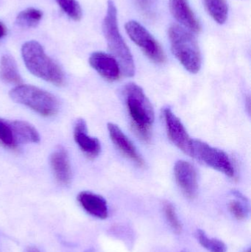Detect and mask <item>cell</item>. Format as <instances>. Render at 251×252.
Segmentation results:
<instances>
[{"mask_svg":"<svg viewBox=\"0 0 251 252\" xmlns=\"http://www.w3.org/2000/svg\"><path fill=\"white\" fill-rule=\"evenodd\" d=\"M124 93L134 130L140 139L148 142L151 138L152 127L155 121L154 110L151 103L142 89L134 83L127 84Z\"/></svg>","mask_w":251,"mask_h":252,"instance_id":"cell-1","label":"cell"},{"mask_svg":"<svg viewBox=\"0 0 251 252\" xmlns=\"http://www.w3.org/2000/svg\"><path fill=\"white\" fill-rule=\"evenodd\" d=\"M103 31L108 47L112 56L117 61L122 74L133 77L135 74V64L132 54L119 32L117 10L112 0L108 1L107 12L103 23Z\"/></svg>","mask_w":251,"mask_h":252,"instance_id":"cell-2","label":"cell"},{"mask_svg":"<svg viewBox=\"0 0 251 252\" xmlns=\"http://www.w3.org/2000/svg\"><path fill=\"white\" fill-rule=\"evenodd\" d=\"M22 56L32 75L56 86L64 84V72L61 67L46 54L39 43L35 41L25 43L22 47Z\"/></svg>","mask_w":251,"mask_h":252,"instance_id":"cell-3","label":"cell"},{"mask_svg":"<svg viewBox=\"0 0 251 252\" xmlns=\"http://www.w3.org/2000/svg\"><path fill=\"white\" fill-rule=\"evenodd\" d=\"M168 37L171 50L178 62L189 72L197 73L201 68L202 58L195 37L178 25L169 27Z\"/></svg>","mask_w":251,"mask_h":252,"instance_id":"cell-4","label":"cell"},{"mask_svg":"<svg viewBox=\"0 0 251 252\" xmlns=\"http://www.w3.org/2000/svg\"><path fill=\"white\" fill-rule=\"evenodd\" d=\"M10 97L13 101L44 117L56 115L59 109V102L56 96L38 87L20 84L11 90Z\"/></svg>","mask_w":251,"mask_h":252,"instance_id":"cell-5","label":"cell"},{"mask_svg":"<svg viewBox=\"0 0 251 252\" xmlns=\"http://www.w3.org/2000/svg\"><path fill=\"white\" fill-rule=\"evenodd\" d=\"M190 157L204 163L206 165L226 175L234 177V166L226 153L222 150L210 146L199 139H193Z\"/></svg>","mask_w":251,"mask_h":252,"instance_id":"cell-6","label":"cell"},{"mask_svg":"<svg viewBox=\"0 0 251 252\" xmlns=\"http://www.w3.org/2000/svg\"><path fill=\"white\" fill-rule=\"evenodd\" d=\"M125 29L131 39L150 60L156 63H165L166 60L165 52L144 26L137 21L131 20L125 24Z\"/></svg>","mask_w":251,"mask_h":252,"instance_id":"cell-7","label":"cell"},{"mask_svg":"<svg viewBox=\"0 0 251 252\" xmlns=\"http://www.w3.org/2000/svg\"><path fill=\"white\" fill-rule=\"evenodd\" d=\"M163 117L169 139L180 150L190 156L193 139H191L187 133V129L183 125L181 120L169 108H165L164 109Z\"/></svg>","mask_w":251,"mask_h":252,"instance_id":"cell-8","label":"cell"},{"mask_svg":"<svg viewBox=\"0 0 251 252\" xmlns=\"http://www.w3.org/2000/svg\"><path fill=\"white\" fill-rule=\"evenodd\" d=\"M177 184L187 198L193 199L197 195L198 189L197 173L194 165L184 160L175 163L174 167Z\"/></svg>","mask_w":251,"mask_h":252,"instance_id":"cell-9","label":"cell"},{"mask_svg":"<svg viewBox=\"0 0 251 252\" xmlns=\"http://www.w3.org/2000/svg\"><path fill=\"white\" fill-rule=\"evenodd\" d=\"M89 63L91 67L108 81H117L120 78V66L112 55L103 52H94L90 56Z\"/></svg>","mask_w":251,"mask_h":252,"instance_id":"cell-10","label":"cell"},{"mask_svg":"<svg viewBox=\"0 0 251 252\" xmlns=\"http://www.w3.org/2000/svg\"><path fill=\"white\" fill-rule=\"evenodd\" d=\"M74 138L80 149L90 159H94L101 152L98 139L88 134V129L84 119H78L74 127Z\"/></svg>","mask_w":251,"mask_h":252,"instance_id":"cell-11","label":"cell"},{"mask_svg":"<svg viewBox=\"0 0 251 252\" xmlns=\"http://www.w3.org/2000/svg\"><path fill=\"white\" fill-rule=\"evenodd\" d=\"M108 130H109L111 139L119 151L125 157L135 163L137 165L143 167L144 165V159L139 154L135 145L119 128V126H116V124H109Z\"/></svg>","mask_w":251,"mask_h":252,"instance_id":"cell-12","label":"cell"},{"mask_svg":"<svg viewBox=\"0 0 251 252\" xmlns=\"http://www.w3.org/2000/svg\"><path fill=\"white\" fill-rule=\"evenodd\" d=\"M169 10L173 17L187 31L195 33L201 31L200 22L190 7L188 0H169Z\"/></svg>","mask_w":251,"mask_h":252,"instance_id":"cell-13","label":"cell"},{"mask_svg":"<svg viewBox=\"0 0 251 252\" xmlns=\"http://www.w3.org/2000/svg\"><path fill=\"white\" fill-rule=\"evenodd\" d=\"M50 164L56 179L59 183L67 185L72 179V170L67 151L59 146L53 151L50 157Z\"/></svg>","mask_w":251,"mask_h":252,"instance_id":"cell-14","label":"cell"},{"mask_svg":"<svg viewBox=\"0 0 251 252\" xmlns=\"http://www.w3.org/2000/svg\"><path fill=\"white\" fill-rule=\"evenodd\" d=\"M81 207L91 216L100 219H106L109 216V209L106 199L94 192L84 191L78 196Z\"/></svg>","mask_w":251,"mask_h":252,"instance_id":"cell-15","label":"cell"},{"mask_svg":"<svg viewBox=\"0 0 251 252\" xmlns=\"http://www.w3.org/2000/svg\"><path fill=\"white\" fill-rule=\"evenodd\" d=\"M0 78L6 84L18 86L23 82L16 61L10 55H4L0 61Z\"/></svg>","mask_w":251,"mask_h":252,"instance_id":"cell-16","label":"cell"},{"mask_svg":"<svg viewBox=\"0 0 251 252\" xmlns=\"http://www.w3.org/2000/svg\"><path fill=\"white\" fill-rule=\"evenodd\" d=\"M10 124L15 138L19 143H38L40 142V136L38 130L29 123L23 121H14Z\"/></svg>","mask_w":251,"mask_h":252,"instance_id":"cell-17","label":"cell"},{"mask_svg":"<svg viewBox=\"0 0 251 252\" xmlns=\"http://www.w3.org/2000/svg\"><path fill=\"white\" fill-rule=\"evenodd\" d=\"M203 4L209 16L219 25L226 22L228 6L226 0H203Z\"/></svg>","mask_w":251,"mask_h":252,"instance_id":"cell-18","label":"cell"},{"mask_svg":"<svg viewBox=\"0 0 251 252\" xmlns=\"http://www.w3.org/2000/svg\"><path fill=\"white\" fill-rule=\"evenodd\" d=\"M42 12L41 10L33 7H29L18 15L16 23L22 28H35L42 19Z\"/></svg>","mask_w":251,"mask_h":252,"instance_id":"cell-19","label":"cell"},{"mask_svg":"<svg viewBox=\"0 0 251 252\" xmlns=\"http://www.w3.org/2000/svg\"><path fill=\"white\" fill-rule=\"evenodd\" d=\"M196 236H197L200 245L209 251L212 252H226V245L223 241L215 239V238H209L201 229H198L197 231Z\"/></svg>","mask_w":251,"mask_h":252,"instance_id":"cell-20","label":"cell"},{"mask_svg":"<svg viewBox=\"0 0 251 252\" xmlns=\"http://www.w3.org/2000/svg\"><path fill=\"white\" fill-rule=\"evenodd\" d=\"M0 143L9 149L17 148L18 142L15 138L10 123L0 119Z\"/></svg>","mask_w":251,"mask_h":252,"instance_id":"cell-21","label":"cell"},{"mask_svg":"<svg viewBox=\"0 0 251 252\" xmlns=\"http://www.w3.org/2000/svg\"><path fill=\"white\" fill-rule=\"evenodd\" d=\"M62 10L75 21L82 17V9L77 0H56Z\"/></svg>","mask_w":251,"mask_h":252,"instance_id":"cell-22","label":"cell"},{"mask_svg":"<svg viewBox=\"0 0 251 252\" xmlns=\"http://www.w3.org/2000/svg\"><path fill=\"white\" fill-rule=\"evenodd\" d=\"M164 210H165V216L168 223L170 225L172 229L175 231L176 233H181L182 231V225L178 219L177 215L176 210L175 207L171 203L165 202L164 204Z\"/></svg>","mask_w":251,"mask_h":252,"instance_id":"cell-23","label":"cell"},{"mask_svg":"<svg viewBox=\"0 0 251 252\" xmlns=\"http://www.w3.org/2000/svg\"><path fill=\"white\" fill-rule=\"evenodd\" d=\"M141 13L147 18L154 17L157 0H134Z\"/></svg>","mask_w":251,"mask_h":252,"instance_id":"cell-24","label":"cell"},{"mask_svg":"<svg viewBox=\"0 0 251 252\" xmlns=\"http://www.w3.org/2000/svg\"><path fill=\"white\" fill-rule=\"evenodd\" d=\"M228 207L230 211L237 220H244L247 216L246 207L241 201H231Z\"/></svg>","mask_w":251,"mask_h":252,"instance_id":"cell-25","label":"cell"},{"mask_svg":"<svg viewBox=\"0 0 251 252\" xmlns=\"http://www.w3.org/2000/svg\"><path fill=\"white\" fill-rule=\"evenodd\" d=\"M6 34V29L5 27L2 25V23L0 22V38H2L3 36H4Z\"/></svg>","mask_w":251,"mask_h":252,"instance_id":"cell-26","label":"cell"},{"mask_svg":"<svg viewBox=\"0 0 251 252\" xmlns=\"http://www.w3.org/2000/svg\"><path fill=\"white\" fill-rule=\"evenodd\" d=\"M27 252H41L39 251V250H38L37 248H35V247H29V249H28V251Z\"/></svg>","mask_w":251,"mask_h":252,"instance_id":"cell-27","label":"cell"},{"mask_svg":"<svg viewBox=\"0 0 251 252\" xmlns=\"http://www.w3.org/2000/svg\"></svg>","mask_w":251,"mask_h":252,"instance_id":"cell-28","label":"cell"}]
</instances>
